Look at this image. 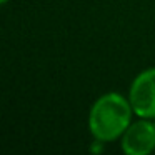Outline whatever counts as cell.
<instances>
[{"instance_id":"1","label":"cell","mask_w":155,"mask_h":155,"mask_svg":"<svg viewBox=\"0 0 155 155\" xmlns=\"http://www.w3.org/2000/svg\"><path fill=\"white\" fill-rule=\"evenodd\" d=\"M132 104L120 94H105L92 105L88 128L97 140L112 142L125 134L132 120Z\"/></svg>"},{"instance_id":"2","label":"cell","mask_w":155,"mask_h":155,"mask_svg":"<svg viewBox=\"0 0 155 155\" xmlns=\"http://www.w3.org/2000/svg\"><path fill=\"white\" fill-rule=\"evenodd\" d=\"M128 100L135 115L140 118H155V68L143 70L135 77Z\"/></svg>"},{"instance_id":"3","label":"cell","mask_w":155,"mask_h":155,"mask_svg":"<svg viewBox=\"0 0 155 155\" xmlns=\"http://www.w3.org/2000/svg\"><path fill=\"white\" fill-rule=\"evenodd\" d=\"M155 148V125L138 120L125 130L122 137V150L128 155H148Z\"/></svg>"},{"instance_id":"4","label":"cell","mask_w":155,"mask_h":155,"mask_svg":"<svg viewBox=\"0 0 155 155\" xmlns=\"http://www.w3.org/2000/svg\"><path fill=\"white\" fill-rule=\"evenodd\" d=\"M102 143H104L102 140H97V142H95V143L90 147V152H94V153H100V152H102Z\"/></svg>"},{"instance_id":"5","label":"cell","mask_w":155,"mask_h":155,"mask_svg":"<svg viewBox=\"0 0 155 155\" xmlns=\"http://www.w3.org/2000/svg\"><path fill=\"white\" fill-rule=\"evenodd\" d=\"M8 0H0V4H7Z\"/></svg>"},{"instance_id":"6","label":"cell","mask_w":155,"mask_h":155,"mask_svg":"<svg viewBox=\"0 0 155 155\" xmlns=\"http://www.w3.org/2000/svg\"><path fill=\"white\" fill-rule=\"evenodd\" d=\"M153 125H155V122H153Z\"/></svg>"}]
</instances>
